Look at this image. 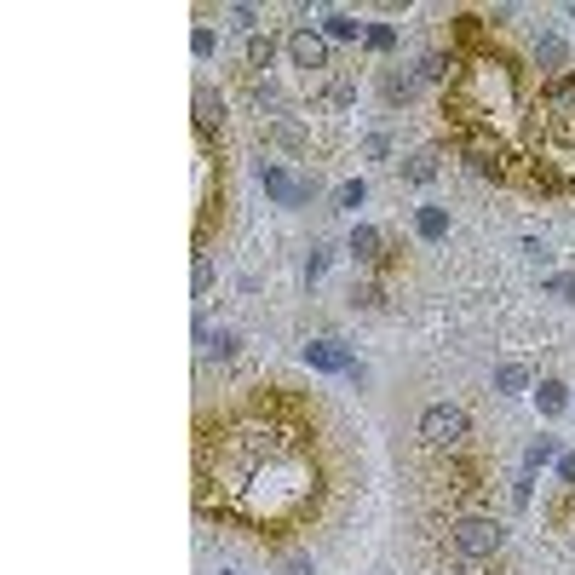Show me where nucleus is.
I'll return each mask as SVG.
<instances>
[{
  "mask_svg": "<svg viewBox=\"0 0 575 575\" xmlns=\"http://www.w3.org/2000/svg\"><path fill=\"white\" fill-rule=\"evenodd\" d=\"M328 265H334V248H322V242H317V248L305 253V282H317V276L328 271Z\"/></svg>",
  "mask_w": 575,
  "mask_h": 575,
  "instance_id": "nucleus-32",
  "label": "nucleus"
},
{
  "mask_svg": "<svg viewBox=\"0 0 575 575\" xmlns=\"http://www.w3.org/2000/svg\"><path fill=\"white\" fill-rule=\"evenodd\" d=\"M535 69H541L547 81H558V75H570V41H564L558 29H547V35L535 41Z\"/></svg>",
  "mask_w": 575,
  "mask_h": 575,
  "instance_id": "nucleus-11",
  "label": "nucleus"
},
{
  "mask_svg": "<svg viewBox=\"0 0 575 575\" xmlns=\"http://www.w3.org/2000/svg\"><path fill=\"white\" fill-rule=\"evenodd\" d=\"M288 575H322V570L311 564V558H288Z\"/></svg>",
  "mask_w": 575,
  "mask_h": 575,
  "instance_id": "nucleus-37",
  "label": "nucleus"
},
{
  "mask_svg": "<svg viewBox=\"0 0 575 575\" xmlns=\"http://www.w3.org/2000/svg\"><path fill=\"white\" fill-rule=\"evenodd\" d=\"M558 455H564L558 437H535V443L524 449V472H547V466H558Z\"/></svg>",
  "mask_w": 575,
  "mask_h": 575,
  "instance_id": "nucleus-25",
  "label": "nucleus"
},
{
  "mask_svg": "<svg viewBox=\"0 0 575 575\" xmlns=\"http://www.w3.org/2000/svg\"><path fill=\"white\" fill-rule=\"evenodd\" d=\"M213 52H219V29H213V23H196V29H190V58H196V64H213Z\"/></svg>",
  "mask_w": 575,
  "mask_h": 575,
  "instance_id": "nucleus-27",
  "label": "nucleus"
},
{
  "mask_svg": "<svg viewBox=\"0 0 575 575\" xmlns=\"http://www.w3.org/2000/svg\"><path fill=\"white\" fill-rule=\"evenodd\" d=\"M299 363L317 368V374H351V368H357V351L340 340H305L299 345Z\"/></svg>",
  "mask_w": 575,
  "mask_h": 575,
  "instance_id": "nucleus-8",
  "label": "nucleus"
},
{
  "mask_svg": "<svg viewBox=\"0 0 575 575\" xmlns=\"http://www.w3.org/2000/svg\"><path fill=\"white\" fill-rule=\"evenodd\" d=\"M529 397H535V409H541V420H558V414H570V386H564L558 374H541Z\"/></svg>",
  "mask_w": 575,
  "mask_h": 575,
  "instance_id": "nucleus-16",
  "label": "nucleus"
},
{
  "mask_svg": "<svg viewBox=\"0 0 575 575\" xmlns=\"http://www.w3.org/2000/svg\"><path fill=\"white\" fill-rule=\"evenodd\" d=\"M541 110H547L552 138H575V75H558L541 87Z\"/></svg>",
  "mask_w": 575,
  "mask_h": 575,
  "instance_id": "nucleus-5",
  "label": "nucleus"
},
{
  "mask_svg": "<svg viewBox=\"0 0 575 575\" xmlns=\"http://www.w3.org/2000/svg\"><path fill=\"white\" fill-rule=\"evenodd\" d=\"M501 547H506V524L495 512H460L449 524V552L460 564H489V558H501Z\"/></svg>",
  "mask_w": 575,
  "mask_h": 575,
  "instance_id": "nucleus-2",
  "label": "nucleus"
},
{
  "mask_svg": "<svg viewBox=\"0 0 575 575\" xmlns=\"http://www.w3.org/2000/svg\"><path fill=\"white\" fill-rule=\"evenodd\" d=\"M437 161H443V156H437V150H414V156H403V161H397V173H403V179H409V184H420V190H426V184H432L437 173H443Z\"/></svg>",
  "mask_w": 575,
  "mask_h": 575,
  "instance_id": "nucleus-22",
  "label": "nucleus"
},
{
  "mask_svg": "<svg viewBox=\"0 0 575 575\" xmlns=\"http://www.w3.org/2000/svg\"><path fill=\"white\" fill-rule=\"evenodd\" d=\"M506 495H512V506H518V512H524V506L535 501V472H524V466H518V472H512V478H506Z\"/></svg>",
  "mask_w": 575,
  "mask_h": 575,
  "instance_id": "nucleus-29",
  "label": "nucleus"
},
{
  "mask_svg": "<svg viewBox=\"0 0 575 575\" xmlns=\"http://www.w3.org/2000/svg\"><path fill=\"white\" fill-rule=\"evenodd\" d=\"M225 575H242V570H225Z\"/></svg>",
  "mask_w": 575,
  "mask_h": 575,
  "instance_id": "nucleus-38",
  "label": "nucleus"
},
{
  "mask_svg": "<svg viewBox=\"0 0 575 575\" xmlns=\"http://www.w3.org/2000/svg\"><path fill=\"white\" fill-rule=\"evenodd\" d=\"M351 104H357V75H345V69H328L311 87V115H340Z\"/></svg>",
  "mask_w": 575,
  "mask_h": 575,
  "instance_id": "nucleus-6",
  "label": "nucleus"
},
{
  "mask_svg": "<svg viewBox=\"0 0 575 575\" xmlns=\"http://www.w3.org/2000/svg\"><path fill=\"white\" fill-rule=\"evenodd\" d=\"M570 18H575V6H570Z\"/></svg>",
  "mask_w": 575,
  "mask_h": 575,
  "instance_id": "nucleus-39",
  "label": "nucleus"
},
{
  "mask_svg": "<svg viewBox=\"0 0 575 575\" xmlns=\"http://www.w3.org/2000/svg\"><path fill=\"white\" fill-rule=\"evenodd\" d=\"M368 202V179H345L334 184V213H357Z\"/></svg>",
  "mask_w": 575,
  "mask_h": 575,
  "instance_id": "nucleus-26",
  "label": "nucleus"
},
{
  "mask_svg": "<svg viewBox=\"0 0 575 575\" xmlns=\"http://www.w3.org/2000/svg\"><path fill=\"white\" fill-rule=\"evenodd\" d=\"M288 64H294L305 81H322V75L334 69V46L322 41L317 23H299V29H288Z\"/></svg>",
  "mask_w": 575,
  "mask_h": 575,
  "instance_id": "nucleus-4",
  "label": "nucleus"
},
{
  "mask_svg": "<svg viewBox=\"0 0 575 575\" xmlns=\"http://www.w3.org/2000/svg\"><path fill=\"white\" fill-rule=\"evenodd\" d=\"M466 437H472V414L460 409V403H426L420 409V443L426 449L455 455V449H466Z\"/></svg>",
  "mask_w": 575,
  "mask_h": 575,
  "instance_id": "nucleus-3",
  "label": "nucleus"
},
{
  "mask_svg": "<svg viewBox=\"0 0 575 575\" xmlns=\"http://www.w3.org/2000/svg\"><path fill=\"white\" fill-rule=\"evenodd\" d=\"M466 167L478 173V179H506V156H501V144H489V138H466Z\"/></svg>",
  "mask_w": 575,
  "mask_h": 575,
  "instance_id": "nucleus-15",
  "label": "nucleus"
},
{
  "mask_svg": "<svg viewBox=\"0 0 575 575\" xmlns=\"http://www.w3.org/2000/svg\"><path fill=\"white\" fill-rule=\"evenodd\" d=\"M541 288H547V294H564L575 305V271H552L547 282H541Z\"/></svg>",
  "mask_w": 575,
  "mask_h": 575,
  "instance_id": "nucleus-33",
  "label": "nucleus"
},
{
  "mask_svg": "<svg viewBox=\"0 0 575 575\" xmlns=\"http://www.w3.org/2000/svg\"><path fill=\"white\" fill-rule=\"evenodd\" d=\"M489 386H495V397H524V391H535V368L518 363V357H506V363H495Z\"/></svg>",
  "mask_w": 575,
  "mask_h": 575,
  "instance_id": "nucleus-13",
  "label": "nucleus"
},
{
  "mask_svg": "<svg viewBox=\"0 0 575 575\" xmlns=\"http://www.w3.org/2000/svg\"><path fill=\"white\" fill-rule=\"evenodd\" d=\"M282 52H288V35H271V29H259V35L242 46V64H248V75H271Z\"/></svg>",
  "mask_w": 575,
  "mask_h": 575,
  "instance_id": "nucleus-9",
  "label": "nucleus"
},
{
  "mask_svg": "<svg viewBox=\"0 0 575 575\" xmlns=\"http://www.w3.org/2000/svg\"><path fill=\"white\" fill-rule=\"evenodd\" d=\"M391 156V133H368L363 138V161H386Z\"/></svg>",
  "mask_w": 575,
  "mask_h": 575,
  "instance_id": "nucleus-34",
  "label": "nucleus"
},
{
  "mask_svg": "<svg viewBox=\"0 0 575 575\" xmlns=\"http://www.w3.org/2000/svg\"><path fill=\"white\" fill-rule=\"evenodd\" d=\"M253 173H259V184H265V196H271L276 207H294V196H299V173H288V167H282V161H259V167H253Z\"/></svg>",
  "mask_w": 575,
  "mask_h": 575,
  "instance_id": "nucleus-10",
  "label": "nucleus"
},
{
  "mask_svg": "<svg viewBox=\"0 0 575 575\" xmlns=\"http://www.w3.org/2000/svg\"><path fill=\"white\" fill-rule=\"evenodd\" d=\"M449 225H455V219H449V207H443V202H420V207H414V236H420V242H443Z\"/></svg>",
  "mask_w": 575,
  "mask_h": 575,
  "instance_id": "nucleus-18",
  "label": "nucleus"
},
{
  "mask_svg": "<svg viewBox=\"0 0 575 575\" xmlns=\"http://www.w3.org/2000/svg\"><path fill=\"white\" fill-rule=\"evenodd\" d=\"M351 311H380L386 305V288H380V276H363V282H351Z\"/></svg>",
  "mask_w": 575,
  "mask_h": 575,
  "instance_id": "nucleus-24",
  "label": "nucleus"
},
{
  "mask_svg": "<svg viewBox=\"0 0 575 575\" xmlns=\"http://www.w3.org/2000/svg\"><path fill=\"white\" fill-rule=\"evenodd\" d=\"M524 253H529V259H535V265H541V271H547V265H552V248H547V242H541V236H524Z\"/></svg>",
  "mask_w": 575,
  "mask_h": 575,
  "instance_id": "nucleus-35",
  "label": "nucleus"
},
{
  "mask_svg": "<svg viewBox=\"0 0 575 575\" xmlns=\"http://www.w3.org/2000/svg\"><path fill=\"white\" fill-rule=\"evenodd\" d=\"M213 276H219V271H213V259H207V253H196V265H190V294L207 299V294H213Z\"/></svg>",
  "mask_w": 575,
  "mask_h": 575,
  "instance_id": "nucleus-30",
  "label": "nucleus"
},
{
  "mask_svg": "<svg viewBox=\"0 0 575 575\" xmlns=\"http://www.w3.org/2000/svg\"><path fill=\"white\" fill-rule=\"evenodd\" d=\"M248 104L265 115V121H282V115H288V92L276 87L271 75H248Z\"/></svg>",
  "mask_w": 575,
  "mask_h": 575,
  "instance_id": "nucleus-12",
  "label": "nucleus"
},
{
  "mask_svg": "<svg viewBox=\"0 0 575 575\" xmlns=\"http://www.w3.org/2000/svg\"><path fill=\"white\" fill-rule=\"evenodd\" d=\"M202 357L207 363H219V368H230L236 357H242V334H236V328H213V334L202 340Z\"/></svg>",
  "mask_w": 575,
  "mask_h": 575,
  "instance_id": "nucleus-20",
  "label": "nucleus"
},
{
  "mask_svg": "<svg viewBox=\"0 0 575 575\" xmlns=\"http://www.w3.org/2000/svg\"><path fill=\"white\" fill-rule=\"evenodd\" d=\"M552 472H558V483H564V489H575V449H564V455H558V466H552Z\"/></svg>",
  "mask_w": 575,
  "mask_h": 575,
  "instance_id": "nucleus-36",
  "label": "nucleus"
},
{
  "mask_svg": "<svg viewBox=\"0 0 575 575\" xmlns=\"http://www.w3.org/2000/svg\"><path fill=\"white\" fill-rule=\"evenodd\" d=\"M265 144L288 150V156H305V150H311V133H305L299 115H282V121H265Z\"/></svg>",
  "mask_w": 575,
  "mask_h": 575,
  "instance_id": "nucleus-14",
  "label": "nucleus"
},
{
  "mask_svg": "<svg viewBox=\"0 0 575 575\" xmlns=\"http://www.w3.org/2000/svg\"><path fill=\"white\" fill-rule=\"evenodd\" d=\"M380 98H386L391 110L414 104V98H420V81H414V69H391L386 81H380Z\"/></svg>",
  "mask_w": 575,
  "mask_h": 575,
  "instance_id": "nucleus-21",
  "label": "nucleus"
},
{
  "mask_svg": "<svg viewBox=\"0 0 575 575\" xmlns=\"http://www.w3.org/2000/svg\"><path fill=\"white\" fill-rule=\"evenodd\" d=\"M449 75H455V52H426V58L414 64V81H420V87H443Z\"/></svg>",
  "mask_w": 575,
  "mask_h": 575,
  "instance_id": "nucleus-23",
  "label": "nucleus"
},
{
  "mask_svg": "<svg viewBox=\"0 0 575 575\" xmlns=\"http://www.w3.org/2000/svg\"><path fill=\"white\" fill-rule=\"evenodd\" d=\"M225 121V92L213 87V81H202L196 87V133H213Z\"/></svg>",
  "mask_w": 575,
  "mask_h": 575,
  "instance_id": "nucleus-19",
  "label": "nucleus"
},
{
  "mask_svg": "<svg viewBox=\"0 0 575 575\" xmlns=\"http://www.w3.org/2000/svg\"><path fill=\"white\" fill-rule=\"evenodd\" d=\"M305 501H317V466L299 455L294 432L248 420L219 443V512L242 524H276L299 518Z\"/></svg>",
  "mask_w": 575,
  "mask_h": 575,
  "instance_id": "nucleus-1",
  "label": "nucleus"
},
{
  "mask_svg": "<svg viewBox=\"0 0 575 575\" xmlns=\"http://www.w3.org/2000/svg\"><path fill=\"white\" fill-rule=\"evenodd\" d=\"M225 18H230V29H236V35H259V6H225Z\"/></svg>",
  "mask_w": 575,
  "mask_h": 575,
  "instance_id": "nucleus-31",
  "label": "nucleus"
},
{
  "mask_svg": "<svg viewBox=\"0 0 575 575\" xmlns=\"http://www.w3.org/2000/svg\"><path fill=\"white\" fill-rule=\"evenodd\" d=\"M363 46L386 58V52H397V29H391V23H368V29H363Z\"/></svg>",
  "mask_w": 575,
  "mask_h": 575,
  "instance_id": "nucleus-28",
  "label": "nucleus"
},
{
  "mask_svg": "<svg viewBox=\"0 0 575 575\" xmlns=\"http://www.w3.org/2000/svg\"><path fill=\"white\" fill-rule=\"evenodd\" d=\"M317 29H322V41H328V46H351V41H363L368 23L357 18V12H322Z\"/></svg>",
  "mask_w": 575,
  "mask_h": 575,
  "instance_id": "nucleus-17",
  "label": "nucleus"
},
{
  "mask_svg": "<svg viewBox=\"0 0 575 575\" xmlns=\"http://www.w3.org/2000/svg\"><path fill=\"white\" fill-rule=\"evenodd\" d=\"M345 253H351L363 271H386V265H391V248H386V230H380V225H351Z\"/></svg>",
  "mask_w": 575,
  "mask_h": 575,
  "instance_id": "nucleus-7",
  "label": "nucleus"
}]
</instances>
